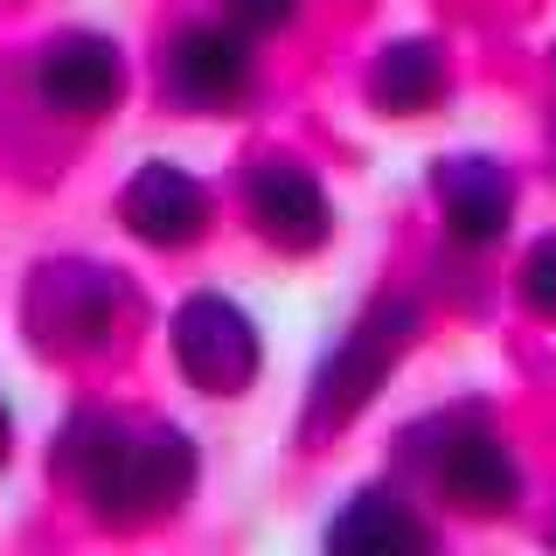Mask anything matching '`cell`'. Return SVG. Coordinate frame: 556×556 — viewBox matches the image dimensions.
I'll return each mask as SVG.
<instances>
[{"label": "cell", "instance_id": "obj_1", "mask_svg": "<svg viewBox=\"0 0 556 556\" xmlns=\"http://www.w3.org/2000/svg\"><path fill=\"white\" fill-rule=\"evenodd\" d=\"M56 459L77 473L84 501L112 521L161 515L195 486V452L181 431H126L118 417H77Z\"/></svg>", "mask_w": 556, "mask_h": 556}, {"label": "cell", "instance_id": "obj_2", "mask_svg": "<svg viewBox=\"0 0 556 556\" xmlns=\"http://www.w3.org/2000/svg\"><path fill=\"white\" fill-rule=\"evenodd\" d=\"M410 334H417L410 300H382V306L362 313V320L348 327V341L327 355L320 382H313V425H348V417L382 390V376L396 369V355L410 348Z\"/></svg>", "mask_w": 556, "mask_h": 556}, {"label": "cell", "instance_id": "obj_3", "mask_svg": "<svg viewBox=\"0 0 556 556\" xmlns=\"http://www.w3.org/2000/svg\"><path fill=\"white\" fill-rule=\"evenodd\" d=\"M174 355L195 390L208 396H237L243 382L257 376V327L251 313L230 306L223 292H195L181 313H174Z\"/></svg>", "mask_w": 556, "mask_h": 556}, {"label": "cell", "instance_id": "obj_4", "mask_svg": "<svg viewBox=\"0 0 556 556\" xmlns=\"http://www.w3.org/2000/svg\"><path fill=\"white\" fill-rule=\"evenodd\" d=\"M118 278H104L91 265H49L35 278V300H28V320L49 348H98L118 320Z\"/></svg>", "mask_w": 556, "mask_h": 556}, {"label": "cell", "instance_id": "obj_5", "mask_svg": "<svg viewBox=\"0 0 556 556\" xmlns=\"http://www.w3.org/2000/svg\"><path fill=\"white\" fill-rule=\"evenodd\" d=\"M35 91H42L56 112L70 118H98L112 112L118 91H126V63H118V42H104V35H63V42L42 49V63H35Z\"/></svg>", "mask_w": 556, "mask_h": 556}, {"label": "cell", "instance_id": "obj_6", "mask_svg": "<svg viewBox=\"0 0 556 556\" xmlns=\"http://www.w3.org/2000/svg\"><path fill=\"white\" fill-rule=\"evenodd\" d=\"M118 216H126V230L139 243H153V251H181V243L202 237L208 195L195 188V174H181L167 161H147L126 181V195H118Z\"/></svg>", "mask_w": 556, "mask_h": 556}, {"label": "cell", "instance_id": "obj_7", "mask_svg": "<svg viewBox=\"0 0 556 556\" xmlns=\"http://www.w3.org/2000/svg\"><path fill=\"white\" fill-rule=\"evenodd\" d=\"M431 195H439L445 223L459 243H494L508 230L515 216V181L501 161H486V153H459V161H439L431 174Z\"/></svg>", "mask_w": 556, "mask_h": 556}, {"label": "cell", "instance_id": "obj_8", "mask_svg": "<svg viewBox=\"0 0 556 556\" xmlns=\"http://www.w3.org/2000/svg\"><path fill=\"white\" fill-rule=\"evenodd\" d=\"M251 223L265 230V243H278V251H320L334 216H327V195H320V181H313L306 167L265 161L251 174Z\"/></svg>", "mask_w": 556, "mask_h": 556}, {"label": "cell", "instance_id": "obj_9", "mask_svg": "<svg viewBox=\"0 0 556 556\" xmlns=\"http://www.w3.org/2000/svg\"><path fill=\"white\" fill-rule=\"evenodd\" d=\"M439 486L459 515H508L515 494H521V473H515V452L494 439V431H466V439L445 445L439 459Z\"/></svg>", "mask_w": 556, "mask_h": 556}, {"label": "cell", "instance_id": "obj_10", "mask_svg": "<svg viewBox=\"0 0 556 556\" xmlns=\"http://www.w3.org/2000/svg\"><path fill=\"white\" fill-rule=\"evenodd\" d=\"M425 543H431L425 521H417L396 494H382V486L355 494L334 521H327V549H341V556H417Z\"/></svg>", "mask_w": 556, "mask_h": 556}, {"label": "cell", "instance_id": "obj_11", "mask_svg": "<svg viewBox=\"0 0 556 556\" xmlns=\"http://www.w3.org/2000/svg\"><path fill=\"white\" fill-rule=\"evenodd\" d=\"M167 63H174L181 98H195V104H230V98H243V84H251V49H243V35H230V28H188Z\"/></svg>", "mask_w": 556, "mask_h": 556}, {"label": "cell", "instance_id": "obj_12", "mask_svg": "<svg viewBox=\"0 0 556 556\" xmlns=\"http://www.w3.org/2000/svg\"><path fill=\"white\" fill-rule=\"evenodd\" d=\"M439 91H445V63H439L431 42H390L376 56V70H369V98L382 104V112H396V118L431 112Z\"/></svg>", "mask_w": 556, "mask_h": 556}, {"label": "cell", "instance_id": "obj_13", "mask_svg": "<svg viewBox=\"0 0 556 556\" xmlns=\"http://www.w3.org/2000/svg\"><path fill=\"white\" fill-rule=\"evenodd\" d=\"M521 300H529L543 320H556V237H543L521 265Z\"/></svg>", "mask_w": 556, "mask_h": 556}, {"label": "cell", "instance_id": "obj_14", "mask_svg": "<svg viewBox=\"0 0 556 556\" xmlns=\"http://www.w3.org/2000/svg\"><path fill=\"white\" fill-rule=\"evenodd\" d=\"M223 8H230L243 28H286L292 14H300V0H223Z\"/></svg>", "mask_w": 556, "mask_h": 556}, {"label": "cell", "instance_id": "obj_15", "mask_svg": "<svg viewBox=\"0 0 556 556\" xmlns=\"http://www.w3.org/2000/svg\"><path fill=\"white\" fill-rule=\"evenodd\" d=\"M0 466H8V410H0Z\"/></svg>", "mask_w": 556, "mask_h": 556}, {"label": "cell", "instance_id": "obj_16", "mask_svg": "<svg viewBox=\"0 0 556 556\" xmlns=\"http://www.w3.org/2000/svg\"><path fill=\"white\" fill-rule=\"evenodd\" d=\"M549 535H556V521H549Z\"/></svg>", "mask_w": 556, "mask_h": 556}]
</instances>
